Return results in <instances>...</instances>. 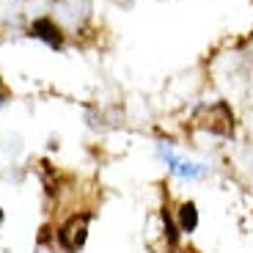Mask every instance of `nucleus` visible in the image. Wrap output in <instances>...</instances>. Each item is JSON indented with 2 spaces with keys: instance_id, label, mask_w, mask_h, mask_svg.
<instances>
[{
  "instance_id": "obj_2",
  "label": "nucleus",
  "mask_w": 253,
  "mask_h": 253,
  "mask_svg": "<svg viewBox=\"0 0 253 253\" xmlns=\"http://www.w3.org/2000/svg\"><path fill=\"white\" fill-rule=\"evenodd\" d=\"M28 36L42 39L44 44L55 47V50H61V47H63V33H61V28H58L52 19H47V17L36 19V22L31 25V31H28Z\"/></svg>"
},
{
  "instance_id": "obj_4",
  "label": "nucleus",
  "mask_w": 253,
  "mask_h": 253,
  "mask_svg": "<svg viewBox=\"0 0 253 253\" xmlns=\"http://www.w3.org/2000/svg\"><path fill=\"white\" fill-rule=\"evenodd\" d=\"M163 223H165V231H168V240H171V245H176V228H179V223L173 220L168 212L163 209Z\"/></svg>"
},
{
  "instance_id": "obj_3",
  "label": "nucleus",
  "mask_w": 253,
  "mask_h": 253,
  "mask_svg": "<svg viewBox=\"0 0 253 253\" xmlns=\"http://www.w3.org/2000/svg\"><path fill=\"white\" fill-rule=\"evenodd\" d=\"M176 223H179V231H182V234L196 231V226H198V209H196V204H193V201H184L182 207H179Z\"/></svg>"
},
{
  "instance_id": "obj_1",
  "label": "nucleus",
  "mask_w": 253,
  "mask_h": 253,
  "mask_svg": "<svg viewBox=\"0 0 253 253\" xmlns=\"http://www.w3.org/2000/svg\"><path fill=\"white\" fill-rule=\"evenodd\" d=\"M88 220H91L88 215H80V217L75 215L69 223H63L61 231H58V242H61L63 251L75 253L77 248L85 242V228H88Z\"/></svg>"
},
{
  "instance_id": "obj_5",
  "label": "nucleus",
  "mask_w": 253,
  "mask_h": 253,
  "mask_svg": "<svg viewBox=\"0 0 253 253\" xmlns=\"http://www.w3.org/2000/svg\"><path fill=\"white\" fill-rule=\"evenodd\" d=\"M3 105H6V94H3V91H0V108H3Z\"/></svg>"
},
{
  "instance_id": "obj_6",
  "label": "nucleus",
  "mask_w": 253,
  "mask_h": 253,
  "mask_svg": "<svg viewBox=\"0 0 253 253\" xmlns=\"http://www.w3.org/2000/svg\"><path fill=\"white\" fill-rule=\"evenodd\" d=\"M0 223H3V212H0Z\"/></svg>"
}]
</instances>
